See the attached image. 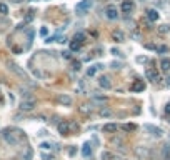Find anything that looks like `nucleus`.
<instances>
[{
    "mask_svg": "<svg viewBox=\"0 0 170 160\" xmlns=\"http://www.w3.org/2000/svg\"><path fill=\"white\" fill-rule=\"evenodd\" d=\"M35 107H37V104H35L34 98H25V100L20 102V110L22 112H32Z\"/></svg>",
    "mask_w": 170,
    "mask_h": 160,
    "instance_id": "nucleus-1",
    "label": "nucleus"
},
{
    "mask_svg": "<svg viewBox=\"0 0 170 160\" xmlns=\"http://www.w3.org/2000/svg\"><path fill=\"white\" fill-rule=\"evenodd\" d=\"M105 17L108 20H117L119 19V9L115 5H107L105 7Z\"/></svg>",
    "mask_w": 170,
    "mask_h": 160,
    "instance_id": "nucleus-2",
    "label": "nucleus"
},
{
    "mask_svg": "<svg viewBox=\"0 0 170 160\" xmlns=\"http://www.w3.org/2000/svg\"><path fill=\"white\" fill-rule=\"evenodd\" d=\"M145 77H147V80H150V82H160V73H158V70L157 69H147L145 70Z\"/></svg>",
    "mask_w": 170,
    "mask_h": 160,
    "instance_id": "nucleus-3",
    "label": "nucleus"
},
{
    "mask_svg": "<svg viewBox=\"0 0 170 160\" xmlns=\"http://www.w3.org/2000/svg\"><path fill=\"white\" fill-rule=\"evenodd\" d=\"M60 135H70V120H62V122L57 125Z\"/></svg>",
    "mask_w": 170,
    "mask_h": 160,
    "instance_id": "nucleus-4",
    "label": "nucleus"
},
{
    "mask_svg": "<svg viewBox=\"0 0 170 160\" xmlns=\"http://www.w3.org/2000/svg\"><path fill=\"white\" fill-rule=\"evenodd\" d=\"M133 9H135V2H133V0H122L120 10H122L123 13H130V12H133Z\"/></svg>",
    "mask_w": 170,
    "mask_h": 160,
    "instance_id": "nucleus-5",
    "label": "nucleus"
},
{
    "mask_svg": "<svg viewBox=\"0 0 170 160\" xmlns=\"http://www.w3.org/2000/svg\"><path fill=\"white\" fill-rule=\"evenodd\" d=\"M3 135V138H5V142L7 144H10V145H19V138L15 137V133H10V130H5V132L2 133Z\"/></svg>",
    "mask_w": 170,
    "mask_h": 160,
    "instance_id": "nucleus-6",
    "label": "nucleus"
},
{
    "mask_svg": "<svg viewBox=\"0 0 170 160\" xmlns=\"http://www.w3.org/2000/svg\"><path fill=\"white\" fill-rule=\"evenodd\" d=\"M143 129H145V130H148V132H152V135H154V137H162V135H164V130H162L160 127L150 125V123H145Z\"/></svg>",
    "mask_w": 170,
    "mask_h": 160,
    "instance_id": "nucleus-7",
    "label": "nucleus"
},
{
    "mask_svg": "<svg viewBox=\"0 0 170 160\" xmlns=\"http://www.w3.org/2000/svg\"><path fill=\"white\" fill-rule=\"evenodd\" d=\"M9 69L12 70L13 73H17V75H19V77H22L23 80H27V73L23 72V70L20 69L19 65H17V63H13V62H9Z\"/></svg>",
    "mask_w": 170,
    "mask_h": 160,
    "instance_id": "nucleus-8",
    "label": "nucleus"
},
{
    "mask_svg": "<svg viewBox=\"0 0 170 160\" xmlns=\"http://www.w3.org/2000/svg\"><path fill=\"white\" fill-rule=\"evenodd\" d=\"M145 90V82L143 80H135L132 85H130V92L133 94H139V92H143Z\"/></svg>",
    "mask_w": 170,
    "mask_h": 160,
    "instance_id": "nucleus-9",
    "label": "nucleus"
},
{
    "mask_svg": "<svg viewBox=\"0 0 170 160\" xmlns=\"http://www.w3.org/2000/svg\"><path fill=\"white\" fill-rule=\"evenodd\" d=\"M90 5H92V2H90V0H83V2L77 3V12H79L80 15H83V13L87 12L88 9H90Z\"/></svg>",
    "mask_w": 170,
    "mask_h": 160,
    "instance_id": "nucleus-10",
    "label": "nucleus"
},
{
    "mask_svg": "<svg viewBox=\"0 0 170 160\" xmlns=\"http://www.w3.org/2000/svg\"><path fill=\"white\" fill-rule=\"evenodd\" d=\"M57 102L65 105V107H69V105H72V97H70V95H65V94H60L58 97H57Z\"/></svg>",
    "mask_w": 170,
    "mask_h": 160,
    "instance_id": "nucleus-11",
    "label": "nucleus"
},
{
    "mask_svg": "<svg viewBox=\"0 0 170 160\" xmlns=\"http://www.w3.org/2000/svg\"><path fill=\"white\" fill-rule=\"evenodd\" d=\"M158 17H160V13H158L157 9H148L147 10V19L150 20V22H157Z\"/></svg>",
    "mask_w": 170,
    "mask_h": 160,
    "instance_id": "nucleus-12",
    "label": "nucleus"
},
{
    "mask_svg": "<svg viewBox=\"0 0 170 160\" xmlns=\"http://www.w3.org/2000/svg\"><path fill=\"white\" fill-rule=\"evenodd\" d=\"M98 85H100L102 88H105V90H108V88H112V82L108 77H105V75H102L100 79H98Z\"/></svg>",
    "mask_w": 170,
    "mask_h": 160,
    "instance_id": "nucleus-13",
    "label": "nucleus"
},
{
    "mask_svg": "<svg viewBox=\"0 0 170 160\" xmlns=\"http://www.w3.org/2000/svg\"><path fill=\"white\" fill-rule=\"evenodd\" d=\"M117 129H119L117 123H105V125L102 127V132L104 133H113V132H117Z\"/></svg>",
    "mask_w": 170,
    "mask_h": 160,
    "instance_id": "nucleus-14",
    "label": "nucleus"
},
{
    "mask_svg": "<svg viewBox=\"0 0 170 160\" xmlns=\"http://www.w3.org/2000/svg\"><path fill=\"white\" fill-rule=\"evenodd\" d=\"M73 40L83 45L85 42H87V34H83V32H75V35H73Z\"/></svg>",
    "mask_w": 170,
    "mask_h": 160,
    "instance_id": "nucleus-15",
    "label": "nucleus"
},
{
    "mask_svg": "<svg viewBox=\"0 0 170 160\" xmlns=\"http://www.w3.org/2000/svg\"><path fill=\"white\" fill-rule=\"evenodd\" d=\"M112 38L115 42H123V40H125V35H123L122 30H113L112 32Z\"/></svg>",
    "mask_w": 170,
    "mask_h": 160,
    "instance_id": "nucleus-16",
    "label": "nucleus"
},
{
    "mask_svg": "<svg viewBox=\"0 0 170 160\" xmlns=\"http://www.w3.org/2000/svg\"><path fill=\"white\" fill-rule=\"evenodd\" d=\"M160 69L164 70V72H170V59H162L160 60Z\"/></svg>",
    "mask_w": 170,
    "mask_h": 160,
    "instance_id": "nucleus-17",
    "label": "nucleus"
},
{
    "mask_svg": "<svg viewBox=\"0 0 170 160\" xmlns=\"http://www.w3.org/2000/svg\"><path fill=\"white\" fill-rule=\"evenodd\" d=\"M82 154H83V157H90V155H92V145L88 144V142L83 145V148H82Z\"/></svg>",
    "mask_w": 170,
    "mask_h": 160,
    "instance_id": "nucleus-18",
    "label": "nucleus"
},
{
    "mask_svg": "<svg viewBox=\"0 0 170 160\" xmlns=\"http://www.w3.org/2000/svg\"><path fill=\"white\" fill-rule=\"evenodd\" d=\"M135 154H137V155H139V157H140V158H145V157H147V155H148V152H147V148H142V147H137V148H135Z\"/></svg>",
    "mask_w": 170,
    "mask_h": 160,
    "instance_id": "nucleus-19",
    "label": "nucleus"
},
{
    "mask_svg": "<svg viewBox=\"0 0 170 160\" xmlns=\"http://www.w3.org/2000/svg\"><path fill=\"white\" fill-rule=\"evenodd\" d=\"M80 48H82V44H79V42H75V40L70 42V50L72 52H79Z\"/></svg>",
    "mask_w": 170,
    "mask_h": 160,
    "instance_id": "nucleus-20",
    "label": "nucleus"
},
{
    "mask_svg": "<svg viewBox=\"0 0 170 160\" xmlns=\"http://www.w3.org/2000/svg\"><path fill=\"white\" fill-rule=\"evenodd\" d=\"M122 129L125 130V132H133V130H137V125H135V123H125Z\"/></svg>",
    "mask_w": 170,
    "mask_h": 160,
    "instance_id": "nucleus-21",
    "label": "nucleus"
},
{
    "mask_svg": "<svg viewBox=\"0 0 170 160\" xmlns=\"http://www.w3.org/2000/svg\"><path fill=\"white\" fill-rule=\"evenodd\" d=\"M32 157H34V150H32V148L28 147L27 150L23 152V160H32Z\"/></svg>",
    "mask_w": 170,
    "mask_h": 160,
    "instance_id": "nucleus-22",
    "label": "nucleus"
},
{
    "mask_svg": "<svg viewBox=\"0 0 170 160\" xmlns=\"http://www.w3.org/2000/svg\"><path fill=\"white\" fill-rule=\"evenodd\" d=\"M95 73H97V65H92L90 69L87 70V77H94Z\"/></svg>",
    "mask_w": 170,
    "mask_h": 160,
    "instance_id": "nucleus-23",
    "label": "nucleus"
},
{
    "mask_svg": "<svg viewBox=\"0 0 170 160\" xmlns=\"http://www.w3.org/2000/svg\"><path fill=\"white\" fill-rule=\"evenodd\" d=\"M168 30H170V27H168V25H160V27L157 28V32H158V34H162V35L167 34Z\"/></svg>",
    "mask_w": 170,
    "mask_h": 160,
    "instance_id": "nucleus-24",
    "label": "nucleus"
},
{
    "mask_svg": "<svg viewBox=\"0 0 170 160\" xmlns=\"http://www.w3.org/2000/svg\"><path fill=\"white\" fill-rule=\"evenodd\" d=\"M79 129H80V127H79V123H77V122H70V133H72V132H79Z\"/></svg>",
    "mask_w": 170,
    "mask_h": 160,
    "instance_id": "nucleus-25",
    "label": "nucleus"
},
{
    "mask_svg": "<svg viewBox=\"0 0 170 160\" xmlns=\"http://www.w3.org/2000/svg\"><path fill=\"white\" fill-rule=\"evenodd\" d=\"M98 113H100L102 117H112V112L108 108H100V112H98Z\"/></svg>",
    "mask_w": 170,
    "mask_h": 160,
    "instance_id": "nucleus-26",
    "label": "nucleus"
},
{
    "mask_svg": "<svg viewBox=\"0 0 170 160\" xmlns=\"http://www.w3.org/2000/svg\"><path fill=\"white\" fill-rule=\"evenodd\" d=\"M157 53H167L168 52V47L167 45H160V47H157V50H155Z\"/></svg>",
    "mask_w": 170,
    "mask_h": 160,
    "instance_id": "nucleus-27",
    "label": "nucleus"
},
{
    "mask_svg": "<svg viewBox=\"0 0 170 160\" xmlns=\"http://www.w3.org/2000/svg\"><path fill=\"white\" fill-rule=\"evenodd\" d=\"M0 13H2V15H7V13H9V7H7L5 3H0Z\"/></svg>",
    "mask_w": 170,
    "mask_h": 160,
    "instance_id": "nucleus-28",
    "label": "nucleus"
},
{
    "mask_svg": "<svg viewBox=\"0 0 170 160\" xmlns=\"http://www.w3.org/2000/svg\"><path fill=\"white\" fill-rule=\"evenodd\" d=\"M135 60H137V62H139V63H147V62H148V57H145V55L142 57V55H139Z\"/></svg>",
    "mask_w": 170,
    "mask_h": 160,
    "instance_id": "nucleus-29",
    "label": "nucleus"
},
{
    "mask_svg": "<svg viewBox=\"0 0 170 160\" xmlns=\"http://www.w3.org/2000/svg\"><path fill=\"white\" fill-rule=\"evenodd\" d=\"M80 112H82V113H88V112H92V107L82 105V107H80Z\"/></svg>",
    "mask_w": 170,
    "mask_h": 160,
    "instance_id": "nucleus-30",
    "label": "nucleus"
},
{
    "mask_svg": "<svg viewBox=\"0 0 170 160\" xmlns=\"http://www.w3.org/2000/svg\"><path fill=\"white\" fill-rule=\"evenodd\" d=\"M70 53H72L70 50H65V52H62V57H63L65 60H72V55H70Z\"/></svg>",
    "mask_w": 170,
    "mask_h": 160,
    "instance_id": "nucleus-31",
    "label": "nucleus"
},
{
    "mask_svg": "<svg viewBox=\"0 0 170 160\" xmlns=\"http://www.w3.org/2000/svg\"><path fill=\"white\" fill-rule=\"evenodd\" d=\"M80 65H82V63H80V62H72V69H73V70H77V72H79V70L82 69V67H80Z\"/></svg>",
    "mask_w": 170,
    "mask_h": 160,
    "instance_id": "nucleus-32",
    "label": "nucleus"
},
{
    "mask_svg": "<svg viewBox=\"0 0 170 160\" xmlns=\"http://www.w3.org/2000/svg\"><path fill=\"white\" fill-rule=\"evenodd\" d=\"M113 157V155L110 154V152H104V154H102V158H104V160H110Z\"/></svg>",
    "mask_w": 170,
    "mask_h": 160,
    "instance_id": "nucleus-33",
    "label": "nucleus"
},
{
    "mask_svg": "<svg viewBox=\"0 0 170 160\" xmlns=\"http://www.w3.org/2000/svg\"><path fill=\"white\" fill-rule=\"evenodd\" d=\"M112 142H113V144H119L120 147L123 145V140H122V138H117V137H113V138H112Z\"/></svg>",
    "mask_w": 170,
    "mask_h": 160,
    "instance_id": "nucleus-34",
    "label": "nucleus"
},
{
    "mask_svg": "<svg viewBox=\"0 0 170 160\" xmlns=\"http://www.w3.org/2000/svg\"><path fill=\"white\" fill-rule=\"evenodd\" d=\"M145 48H148V50H157V45H154V44H145Z\"/></svg>",
    "mask_w": 170,
    "mask_h": 160,
    "instance_id": "nucleus-35",
    "label": "nucleus"
},
{
    "mask_svg": "<svg viewBox=\"0 0 170 160\" xmlns=\"http://www.w3.org/2000/svg\"><path fill=\"white\" fill-rule=\"evenodd\" d=\"M42 158H45V160H55L54 155H47V154H42Z\"/></svg>",
    "mask_w": 170,
    "mask_h": 160,
    "instance_id": "nucleus-36",
    "label": "nucleus"
},
{
    "mask_svg": "<svg viewBox=\"0 0 170 160\" xmlns=\"http://www.w3.org/2000/svg\"><path fill=\"white\" fill-rule=\"evenodd\" d=\"M40 147L44 148V150H48V148H50V144H47V142H44V144H40Z\"/></svg>",
    "mask_w": 170,
    "mask_h": 160,
    "instance_id": "nucleus-37",
    "label": "nucleus"
},
{
    "mask_svg": "<svg viewBox=\"0 0 170 160\" xmlns=\"http://www.w3.org/2000/svg\"><path fill=\"white\" fill-rule=\"evenodd\" d=\"M165 113H167V115H170V102L165 105Z\"/></svg>",
    "mask_w": 170,
    "mask_h": 160,
    "instance_id": "nucleus-38",
    "label": "nucleus"
},
{
    "mask_svg": "<svg viewBox=\"0 0 170 160\" xmlns=\"http://www.w3.org/2000/svg\"><path fill=\"white\" fill-rule=\"evenodd\" d=\"M47 32H48V30H47L45 27H42V28H40V35H47Z\"/></svg>",
    "mask_w": 170,
    "mask_h": 160,
    "instance_id": "nucleus-39",
    "label": "nucleus"
},
{
    "mask_svg": "<svg viewBox=\"0 0 170 160\" xmlns=\"http://www.w3.org/2000/svg\"><path fill=\"white\" fill-rule=\"evenodd\" d=\"M112 69H120V63L113 62V63H112Z\"/></svg>",
    "mask_w": 170,
    "mask_h": 160,
    "instance_id": "nucleus-40",
    "label": "nucleus"
},
{
    "mask_svg": "<svg viewBox=\"0 0 170 160\" xmlns=\"http://www.w3.org/2000/svg\"><path fill=\"white\" fill-rule=\"evenodd\" d=\"M165 80H167V82H165V84H167V85H168V87H170V75H168V77H167V79H165Z\"/></svg>",
    "mask_w": 170,
    "mask_h": 160,
    "instance_id": "nucleus-41",
    "label": "nucleus"
},
{
    "mask_svg": "<svg viewBox=\"0 0 170 160\" xmlns=\"http://www.w3.org/2000/svg\"><path fill=\"white\" fill-rule=\"evenodd\" d=\"M165 158H167V160H170V150L167 152V155H165Z\"/></svg>",
    "mask_w": 170,
    "mask_h": 160,
    "instance_id": "nucleus-42",
    "label": "nucleus"
},
{
    "mask_svg": "<svg viewBox=\"0 0 170 160\" xmlns=\"http://www.w3.org/2000/svg\"><path fill=\"white\" fill-rule=\"evenodd\" d=\"M12 2H15V3H19V2H22V0H12Z\"/></svg>",
    "mask_w": 170,
    "mask_h": 160,
    "instance_id": "nucleus-43",
    "label": "nucleus"
}]
</instances>
